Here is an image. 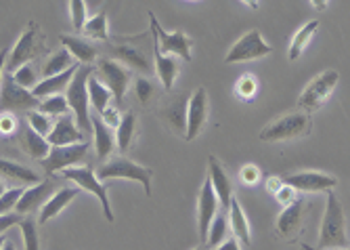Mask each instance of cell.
Listing matches in <instances>:
<instances>
[{
  "label": "cell",
  "instance_id": "8992f818",
  "mask_svg": "<svg viewBox=\"0 0 350 250\" xmlns=\"http://www.w3.org/2000/svg\"><path fill=\"white\" fill-rule=\"evenodd\" d=\"M338 82H340V74L334 72V70H327V72H323V74H319V76H314V78L308 82V86L304 88V92L300 95L298 105H300L306 114L317 112V110H319V108L323 105V101L334 92V88L338 86Z\"/></svg>",
  "mask_w": 350,
  "mask_h": 250
},
{
  "label": "cell",
  "instance_id": "277c9868",
  "mask_svg": "<svg viewBox=\"0 0 350 250\" xmlns=\"http://www.w3.org/2000/svg\"><path fill=\"white\" fill-rule=\"evenodd\" d=\"M308 133H310V118H308V114L294 112V114H285V116L269 122L267 127L260 131V141H265V143L292 141V139L304 137Z\"/></svg>",
  "mask_w": 350,
  "mask_h": 250
},
{
  "label": "cell",
  "instance_id": "3957f363",
  "mask_svg": "<svg viewBox=\"0 0 350 250\" xmlns=\"http://www.w3.org/2000/svg\"><path fill=\"white\" fill-rule=\"evenodd\" d=\"M92 76V68L90 66H80V70L76 72L66 99L70 103V110L74 112V118L78 122V127L82 133H88L92 129V116L88 112V103H90V95H88V80Z\"/></svg>",
  "mask_w": 350,
  "mask_h": 250
},
{
  "label": "cell",
  "instance_id": "4fadbf2b",
  "mask_svg": "<svg viewBox=\"0 0 350 250\" xmlns=\"http://www.w3.org/2000/svg\"><path fill=\"white\" fill-rule=\"evenodd\" d=\"M216 210H218V198H216L210 177H206V181L202 185V192H200V202H198V232H200V240L204 244L208 240L210 227L216 218Z\"/></svg>",
  "mask_w": 350,
  "mask_h": 250
},
{
  "label": "cell",
  "instance_id": "9c48e42d",
  "mask_svg": "<svg viewBox=\"0 0 350 250\" xmlns=\"http://www.w3.org/2000/svg\"><path fill=\"white\" fill-rule=\"evenodd\" d=\"M151 34L157 40V51L162 55H178L185 61H191V38L183 32H166L157 17L149 11Z\"/></svg>",
  "mask_w": 350,
  "mask_h": 250
},
{
  "label": "cell",
  "instance_id": "681fc988",
  "mask_svg": "<svg viewBox=\"0 0 350 250\" xmlns=\"http://www.w3.org/2000/svg\"><path fill=\"white\" fill-rule=\"evenodd\" d=\"M283 185H285V181H283V179H277V177H275V179H269V181H267V190H269L271 194H277V192L281 190Z\"/></svg>",
  "mask_w": 350,
  "mask_h": 250
},
{
  "label": "cell",
  "instance_id": "816d5d0a",
  "mask_svg": "<svg viewBox=\"0 0 350 250\" xmlns=\"http://www.w3.org/2000/svg\"><path fill=\"white\" fill-rule=\"evenodd\" d=\"M0 250H15V246H13L11 240H7V242H3V248H0Z\"/></svg>",
  "mask_w": 350,
  "mask_h": 250
},
{
  "label": "cell",
  "instance_id": "f1b7e54d",
  "mask_svg": "<svg viewBox=\"0 0 350 250\" xmlns=\"http://www.w3.org/2000/svg\"><path fill=\"white\" fill-rule=\"evenodd\" d=\"M88 95H90V105L94 108V112H97L99 116L105 114V110L111 105V97H113V92L97 78V76H90L88 80Z\"/></svg>",
  "mask_w": 350,
  "mask_h": 250
},
{
  "label": "cell",
  "instance_id": "f6af8a7d",
  "mask_svg": "<svg viewBox=\"0 0 350 250\" xmlns=\"http://www.w3.org/2000/svg\"><path fill=\"white\" fill-rule=\"evenodd\" d=\"M275 198H277V202L279 204H283V206H290V204H294L298 198H296V190H294V187H290L288 183H285L283 187H281V190L275 194Z\"/></svg>",
  "mask_w": 350,
  "mask_h": 250
},
{
  "label": "cell",
  "instance_id": "ffe728a7",
  "mask_svg": "<svg viewBox=\"0 0 350 250\" xmlns=\"http://www.w3.org/2000/svg\"><path fill=\"white\" fill-rule=\"evenodd\" d=\"M187 108H189V99L185 95H176L162 105L160 116L172 131L187 135Z\"/></svg>",
  "mask_w": 350,
  "mask_h": 250
},
{
  "label": "cell",
  "instance_id": "52a82bcc",
  "mask_svg": "<svg viewBox=\"0 0 350 250\" xmlns=\"http://www.w3.org/2000/svg\"><path fill=\"white\" fill-rule=\"evenodd\" d=\"M94 76H97L113 92V101L120 105L122 99L126 97V90H129V82H131L129 68L116 59H101V61H97Z\"/></svg>",
  "mask_w": 350,
  "mask_h": 250
},
{
  "label": "cell",
  "instance_id": "b9f144b4",
  "mask_svg": "<svg viewBox=\"0 0 350 250\" xmlns=\"http://www.w3.org/2000/svg\"><path fill=\"white\" fill-rule=\"evenodd\" d=\"M135 95H137L141 105H149L153 101L155 88H153V84L147 78H137L135 80Z\"/></svg>",
  "mask_w": 350,
  "mask_h": 250
},
{
  "label": "cell",
  "instance_id": "7dc6e473",
  "mask_svg": "<svg viewBox=\"0 0 350 250\" xmlns=\"http://www.w3.org/2000/svg\"><path fill=\"white\" fill-rule=\"evenodd\" d=\"M241 179L247 183V185H254L258 179H260V171L254 166V164H247V166H243V171H241Z\"/></svg>",
  "mask_w": 350,
  "mask_h": 250
},
{
  "label": "cell",
  "instance_id": "5bb4252c",
  "mask_svg": "<svg viewBox=\"0 0 350 250\" xmlns=\"http://www.w3.org/2000/svg\"><path fill=\"white\" fill-rule=\"evenodd\" d=\"M208 120V95L206 88H196L193 95L189 97V108H187V141L198 139V135L204 131Z\"/></svg>",
  "mask_w": 350,
  "mask_h": 250
},
{
  "label": "cell",
  "instance_id": "603a6c76",
  "mask_svg": "<svg viewBox=\"0 0 350 250\" xmlns=\"http://www.w3.org/2000/svg\"><path fill=\"white\" fill-rule=\"evenodd\" d=\"M21 147L29 158L40 160V162L46 160L53 151V145L49 143V139L38 135L34 129L29 127V124H25V127L21 129Z\"/></svg>",
  "mask_w": 350,
  "mask_h": 250
},
{
  "label": "cell",
  "instance_id": "f907efd6",
  "mask_svg": "<svg viewBox=\"0 0 350 250\" xmlns=\"http://www.w3.org/2000/svg\"><path fill=\"white\" fill-rule=\"evenodd\" d=\"M214 250H239V242H237V238H229L227 242H222L218 248H214Z\"/></svg>",
  "mask_w": 350,
  "mask_h": 250
},
{
  "label": "cell",
  "instance_id": "1f68e13d",
  "mask_svg": "<svg viewBox=\"0 0 350 250\" xmlns=\"http://www.w3.org/2000/svg\"><path fill=\"white\" fill-rule=\"evenodd\" d=\"M135 131H137V118L133 112L129 114H124L122 118V124H120V129H118V135H116V141H118V149L124 153V151H129L133 139H135Z\"/></svg>",
  "mask_w": 350,
  "mask_h": 250
},
{
  "label": "cell",
  "instance_id": "f5cc1de1",
  "mask_svg": "<svg viewBox=\"0 0 350 250\" xmlns=\"http://www.w3.org/2000/svg\"><path fill=\"white\" fill-rule=\"evenodd\" d=\"M304 250H319V248H314V246H308V244H302Z\"/></svg>",
  "mask_w": 350,
  "mask_h": 250
},
{
  "label": "cell",
  "instance_id": "7c38bea8",
  "mask_svg": "<svg viewBox=\"0 0 350 250\" xmlns=\"http://www.w3.org/2000/svg\"><path fill=\"white\" fill-rule=\"evenodd\" d=\"M0 103H3V112H13V110L36 112L42 105L40 99L31 95V90L19 86L15 82V78L9 74H5V78H3V99H0Z\"/></svg>",
  "mask_w": 350,
  "mask_h": 250
},
{
  "label": "cell",
  "instance_id": "5b68a950",
  "mask_svg": "<svg viewBox=\"0 0 350 250\" xmlns=\"http://www.w3.org/2000/svg\"><path fill=\"white\" fill-rule=\"evenodd\" d=\"M99 181H109V179H129V181H139L143 185V190L147 196H151V179H153V171L139 166L137 162L129 160V158H113L109 162H105L99 168Z\"/></svg>",
  "mask_w": 350,
  "mask_h": 250
},
{
  "label": "cell",
  "instance_id": "8fae6325",
  "mask_svg": "<svg viewBox=\"0 0 350 250\" xmlns=\"http://www.w3.org/2000/svg\"><path fill=\"white\" fill-rule=\"evenodd\" d=\"M88 155V143H78V145H66V147H53L51 155L46 160H42V168L49 175L55 173H66L68 168L78 166L80 162H84V158Z\"/></svg>",
  "mask_w": 350,
  "mask_h": 250
},
{
  "label": "cell",
  "instance_id": "83f0119b",
  "mask_svg": "<svg viewBox=\"0 0 350 250\" xmlns=\"http://www.w3.org/2000/svg\"><path fill=\"white\" fill-rule=\"evenodd\" d=\"M153 59H155V66H157V76H160L164 88L172 90L176 76H178V61L174 57L162 55L160 51H157V40H155V57Z\"/></svg>",
  "mask_w": 350,
  "mask_h": 250
},
{
  "label": "cell",
  "instance_id": "d6986e66",
  "mask_svg": "<svg viewBox=\"0 0 350 250\" xmlns=\"http://www.w3.org/2000/svg\"><path fill=\"white\" fill-rule=\"evenodd\" d=\"M34 45H36V25L29 23V27L21 34V38L17 40L15 49L11 51V59H9V66L7 72H17L23 66H27V61L34 57Z\"/></svg>",
  "mask_w": 350,
  "mask_h": 250
},
{
  "label": "cell",
  "instance_id": "ee69618b",
  "mask_svg": "<svg viewBox=\"0 0 350 250\" xmlns=\"http://www.w3.org/2000/svg\"><path fill=\"white\" fill-rule=\"evenodd\" d=\"M101 118H103V122L107 124L109 129H120V124H122V118H124V116H120L118 103H111V105L105 110V114H103Z\"/></svg>",
  "mask_w": 350,
  "mask_h": 250
},
{
  "label": "cell",
  "instance_id": "7bdbcfd3",
  "mask_svg": "<svg viewBox=\"0 0 350 250\" xmlns=\"http://www.w3.org/2000/svg\"><path fill=\"white\" fill-rule=\"evenodd\" d=\"M256 88H258V82H256V78L250 76V74H247V76H241V78L237 80V84H235L237 95L243 97V99H250V97L256 95Z\"/></svg>",
  "mask_w": 350,
  "mask_h": 250
},
{
  "label": "cell",
  "instance_id": "4316f807",
  "mask_svg": "<svg viewBox=\"0 0 350 250\" xmlns=\"http://www.w3.org/2000/svg\"><path fill=\"white\" fill-rule=\"evenodd\" d=\"M0 173H3V177H7L11 181H17L21 185H40L42 183L38 173H34V171L23 166V164L5 160V158H3V162H0Z\"/></svg>",
  "mask_w": 350,
  "mask_h": 250
},
{
  "label": "cell",
  "instance_id": "bcb514c9",
  "mask_svg": "<svg viewBox=\"0 0 350 250\" xmlns=\"http://www.w3.org/2000/svg\"><path fill=\"white\" fill-rule=\"evenodd\" d=\"M23 218H25L23 214H11V212H9V214H3V216H0V232L5 234V232H7L9 227H13L15 223H21Z\"/></svg>",
  "mask_w": 350,
  "mask_h": 250
},
{
  "label": "cell",
  "instance_id": "2e32d148",
  "mask_svg": "<svg viewBox=\"0 0 350 250\" xmlns=\"http://www.w3.org/2000/svg\"><path fill=\"white\" fill-rule=\"evenodd\" d=\"M208 177L212 181L218 202L222 204V212H227L233 204V187H231L229 175L225 173L222 164L216 160V155H210V160H208Z\"/></svg>",
  "mask_w": 350,
  "mask_h": 250
},
{
  "label": "cell",
  "instance_id": "e0dca14e",
  "mask_svg": "<svg viewBox=\"0 0 350 250\" xmlns=\"http://www.w3.org/2000/svg\"><path fill=\"white\" fill-rule=\"evenodd\" d=\"M84 133L80 131L76 118L72 116H63L55 120V129L49 135V143L53 147H66V145H78L84 143Z\"/></svg>",
  "mask_w": 350,
  "mask_h": 250
},
{
  "label": "cell",
  "instance_id": "d6a6232c",
  "mask_svg": "<svg viewBox=\"0 0 350 250\" xmlns=\"http://www.w3.org/2000/svg\"><path fill=\"white\" fill-rule=\"evenodd\" d=\"M319 29V21H308L306 25H302L298 32H296V36H294V40H292V45H290V59L292 61H296L300 55H302V51H304V47L308 45V40L312 38V34Z\"/></svg>",
  "mask_w": 350,
  "mask_h": 250
},
{
  "label": "cell",
  "instance_id": "7402d4cb",
  "mask_svg": "<svg viewBox=\"0 0 350 250\" xmlns=\"http://www.w3.org/2000/svg\"><path fill=\"white\" fill-rule=\"evenodd\" d=\"M302 218H304V202L298 198L294 204L285 206V210L279 214V218H277L279 236L285 240H292L298 234V229L302 227Z\"/></svg>",
  "mask_w": 350,
  "mask_h": 250
},
{
  "label": "cell",
  "instance_id": "f546056e",
  "mask_svg": "<svg viewBox=\"0 0 350 250\" xmlns=\"http://www.w3.org/2000/svg\"><path fill=\"white\" fill-rule=\"evenodd\" d=\"M229 223L233 227V234L235 238H239L245 246L252 244V236H250V225H247V218H245V212L239 204V200L233 198V204L229 208Z\"/></svg>",
  "mask_w": 350,
  "mask_h": 250
},
{
  "label": "cell",
  "instance_id": "f35d334b",
  "mask_svg": "<svg viewBox=\"0 0 350 250\" xmlns=\"http://www.w3.org/2000/svg\"><path fill=\"white\" fill-rule=\"evenodd\" d=\"M13 78H15V82L19 84V86H23V88H27V90H34L40 82H38V74H36V70L31 68L29 64L27 66H23L21 70H17L15 74H13Z\"/></svg>",
  "mask_w": 350,
  "mask_h": 250
},
{
  "label": "cell",
  "instance_id": "cb8c5ba5",
  "mask_svg": "<svg viewBox=\"0 0 350 250\" xmlns=\"http://www.w3.org/2000/svg\"><path fill=\"white\" fill-rule=\"evenodd\" d=\"M82 190L80 187H63V190H59L46 204H44V208H42V212H40V218H38V223L42 225V223H49L51 218H55L63 208H66L78 194H80Z\"/></svg>",
  "mask_w": 350,
  "mask_h": 250
},
{
  "label": "cell",
  "instance_id": "836d02e7",
  "mask_svg": "<svg viewBox=\"0 0 350 250\" xmlns=\"http://www.w3.org/2000/svg\"><path fill=\"white\" fill-rule=\"evenodd\" d=\"M82 32L88 36V38H94V40H101V42H109V32H107V15L105 13H99L94 15L92 19H88L86 27Z\"/></svg>",
  "mask_w": 350,
  "mask_h": 250
},
{
  "label": "cell",
  "instance_id": "e575fe53",
  "mask_svg": "<svg viewBox=\"0 0 350 250\" xmlns=\"http://www.w3.org/2000/svg\"><path fill=\"white\" fill-rule=\"evenodd\" d=\"M38 221L34 216H25L19 223L21 234H23V242H25V250H40V236H38Z\"/></svg>",
  "mask_w": 350,
  "mask_h": 250
},
{
  "label": "cell",
  "instance_id": "44dd1931",
  "mask_svg": "<svg viewBox=\"0 0 350 250\" xmlns=\"http://www.w3.org/2000/svg\"><path fill=\"white\" fill-rule=\"evenodd\" d=\"M78 70H80V66L76 64L74 68H70L68 72H63L59 76L44 78L34 90H31V95H34L36 99H40V101H44L49 97H57L59 92H63V90L68 92V88H70V84H72V80H74V76H76Z\"/></svg>",
  "mask_w": 350,
  "mask_h": 250
},
{
  "label": "cell",
  "instance_id": "6da1fadb",
  "mask_svg": "<svg viewBox=\"0 0 350 250\" xmlns=\"http://www.w3.org/2000/svg\"><path fill=\"white\" fill-rule=\"evenodd\" d=\"M153 36V34H151ZM149 38V34L143 36H126L109 42V59H116L120 64H126L129 68H135L139 72L151 74V57H155V38Z\"/></svg>",
  "mask_w": 350,
  "mask_h": 250
},
{
  "label": "cell",
  "instance_id": "74e56055",
  "mask_svg": "<svg viewBox=\"0 0 350 250\" xmlns=\"http://www.w3.org/2000/svg\"><path fill=\"white\" fill-rule=\"evenodd\" d=\"M38 112H42V114H46L51 118H63V116H68V112H70V103H68L66 97H61V95L49 97V99L42 101Z\"/></svg>",
  "mask_w": 350,
  "mask_h": 250
},
{
  "label": "cell",
  "instance_id": "ac0fdd59",
  "mask_svg": "<svg viewBox=\"0 0 350 250\" xmlns=\"http://www.w3.org/2000/svg\"><path fill=\"white\" fill-rule=\"evenodd\" d=\"M53 181H42L40 185H34V187H29V190H25L21 202L17 204V214H23V216H29L34 210L38 208H44V204L55 196L53 192Z\"/></svg>",
  "mask_w": 350,
  "mask_h": 250
},
{
  "label": "cell",
  "instance_id": "60d3db41",
  "mask_svg": "<svg viewBox=\"0 0 350 250\" xmlns=\"http://www.w3.org/2000/svg\"><path fill=\"white\" fill-rule=\"evenodd\" d=\"M70 11H72V23H74V29L76 32H82L88 23V13H86V5L82 0H72L70 3Z\"/></svg>",
  "mask_w": 350,
  "mask_h": 250
},
{
  "label": "cell",
  "instance_id": "d590c367",
  "mask_svg": "<svg viewBox=\"0 0 350 250\" xmlns=\"http://www.w3.org/2000/svg\"><path fill=\"white\" fill-rule=\"evenodd\" d=\"M27 124L31 129H34L38 135H42V137H46L49 139V135L53 133V129H55V122H53V118L51 116H46V114H42V112H27Z\"/></svg>",
  "mask_w": 350,
  "mask_h": 250
},
{
  "label": "cell",
  "instance_id": "7a4b0ae2",
  "mask_svg": "<svg viewBox=\"0 0 350 250\" xmlns=\"http://www.w3.org/2000/svg\"><path fill=\"white\" fill-rule=\"evenodd\" d=\"M319 250H342L346 240V223H344V208L334 192H327V206L323 214V223L319 232Z\"/></svg>",
  "mask_w": 350,
  "mask_h": 250
},
{
  "label": "cell",
  "instance_id": "db71d44e",
  "mask_svg": "<svg viewBox=\"0 0 350 250\" xmlns=\"http://www.w3.org/2000/svg\"><path fill=\"white\" fill-rule=\"evenodd\" d=\"M196 250H212L210 246H200V248H196Z\"/></svg>",
  "mask_w": 350,
  "mask_h": 250
},
{
  "label": "cell",
  "instance_id": "8d00e7d4",
  "mask_svg": "<svg viewBox=\"0 0 350 250\" xmlns=\"http://www.w3.org/2000/svg\"><path fill=\"white\" fill-rule=\"evenodd\" d=\"M227 229H229V221L225 218V212L222 214H216L214 223L210 227V234H208V246L214 250L222 244V240L227 238Z\"/></svg>",
  "mask_w": 350,
  "mask_h": 250
},
{
  "label": "cell",
  "instance_id": "c3c4849f",
  "mask_svg": "<svg viewBox=\"0 0 350 250\" xmlns=\"http://www.w3.org/2000/svg\"><path fill=\"white\" fill-rule=\"evenodd\" d=\"M0 122H3V135H11L15 131V118L11 116V112H3V118H0Z\"/></svg>",
  "mask_w": 350,
  "mask_h": 250
},
{
  "label": "cell",
  "instance_id": "ba28073f",
  "mask_svg": "<svg viewBox=\"0 0 350 250\" xmlns=\"http://www.w3.org/2000/svg\"><path fill=\"white\" fill-rule=\"evenodd\" d=\"M63 179H68L72 183H76L80 190L84 192H90L99 198L101 206H103V212H105V218L109 223H113V210H111V204H109V196H107V190L105 185L99 181V177L94 175L92 168H86V166H74V168H68L63 173Z\"/></svg>",
  "mask_w": 350,
  "mask_h": 250
},
{
  "label": "cell",
  "instance_id": "4dcf8cb0",
  "mask_svg": "<svg viewBox=\"0 0 350 250\" xmlns=\"http://www.w3.org/2000/svg\"><path fill=\"white\" fill-rule=\"evenodd\" d=\"M76 64H72V53L68 49H61L57 51L55 55H51L44 66H42V76L44 78H53V76H59L63 72H68L70 68H74Z\"/></svg>",
  "mask_w": 350,
  "mask_h": 250
},
{
  "label": "cell",
  "instance_id": "d4e9b609",
  "mask_svg": "<svg viewBox=\"0 0 350 250\" xmlns=\"http://www.w3.org/2000/svg\"><path fill=\"white\" fill-rule=\"evenodd\" d=\"M92 131H94V147H97V158H107L113 151V145L118 143L111 129L103 122L99 114L92 116Z\"/></svg>",
  "mask_w": 350,
  "mask_h": 250
},
{
  "label": "cell",
  "instance_id": "9a60e30c",
  "mask_svg": "<svg viewBox=\"0 0 350 250\" xmlns=\"http://www.w3.org/2000/svg\"><path fill=\"white\" fill-rule=\"evenodd\" d=\"M290 187H294L296 192H308V194H317V192H334V187L338 185V179L325 173H317V171H304V173H296L285 179Z\"/></svg>",
  "mask_w": 350,
  "mask_h": 250
},
{
  "label": "cell",
  "instance_id": "ab89813d",
  "mask_svg": "<svg viewBox=\"0 0 350 250\" xmlns=\"http://www.w3.org/2000/svg\"><path fill=\"white\" fill-rule=\"evenodd\" d=\"M23 194H25V190H21V187H13V190L3 192V198H0V212L9 214L13 208H17V204L21 202Z\"/></svg>",
  "mask_w": 350,
  "mask_h": 250
},
{
  "label": "cell",
  "instance_id": "30bf717a",
  "mask_svg": "<svg viewBox=\"0 0 350 250\" xmlns=\"http://www.w3.org/2000/svg\"><path fill=\"white\" fill-rule=\"evenodd\" d=\"M273 51L271 45L265 42L262 34L258 29H250L247 34H243L227 53L225 64H241V61H254V59H262Z\"/></svg>",
  "mask_w": 350,
  "mask_h": 250
},
{
  "label": "cell",
  "instance_id": "484cf974",
  "mask_svg": "<svg viewBox=\"0 0 350 250\" xmlns=\"http://www.w3.org/2000/svg\"><path fill=\"white\" fill-rule=\"evenodd\" d=\"M61 42L78 61H82V66H92L94 61H97V47L90 45L88 40H82L70 34H61Z\"/></svg>",
  "mask_w": 350,
  "mask_h": 250
}]
</instances>
